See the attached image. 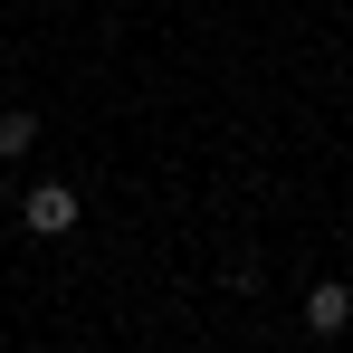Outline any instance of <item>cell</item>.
<instances>
[{"label": "cell", "mask_w": 353, "mask_h": 353, "mask_svg": "<svg viewBox=\"0 0 353 353\" xmlns=\"http://www.w3.org/2000/svg\"><path fill=\"white\" fill-rule=\"evenodd\" d=\"M77 220H86V201H77L67 181H29V191H19V230L29 239H67Z\"/></svg>", "instance_id": "6da1fadb"}, {"label": "cell", "mask_w": 353, "mask_h": 353, "mask_svg": "<svg viewBox=\"0 0 353 353\" xmlns=\"http://www.w3.org/2000/svg\"><path fill=\"white\" fill-rule=\"evenodd\" d=\"M305 334H325V344H334V334H353V287H344V277L305 287Z\"/></svg>", "instance_id": "7a4b0ae2"}, {"label": "cell", "mask_w": 353, "mask_h": 353, "mask_svg": "<svg viewBox=\"0 0 353 353\" xmlns=\"http://www.w3.org/2000/svg\"><path fill=\"white\" fill-rule=\"evenodd\" d=\"M39 153V115L29 105H0V163H29Z\"/></svg>", "instance_id": "3957f363"}]
</instances>
